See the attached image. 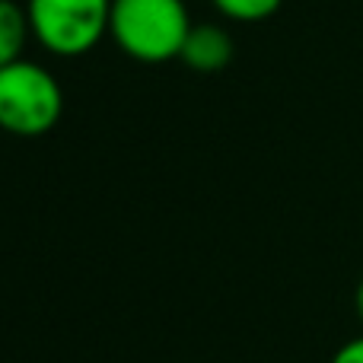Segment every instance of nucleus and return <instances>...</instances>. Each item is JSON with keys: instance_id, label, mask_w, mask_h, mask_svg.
<instances>
[{"instance_id": "f257e3e1", "label": "nucleus", "mask_w": 363, "mask_h": 363, "mask_svg": "<svg viewBox=\"0 0 363 363\" xmlns=\"http://www.w3.org/2000/svg\"><path fill=\"white\" fill-rule=\"evenodd\" d=\"M188 32L191 16L182 0H112L108 35L134 61H172L182 55Z\"/></svg>"}, {"instance_id": "f03ea898", "label": "nucleus", "mask_w": 363, "mask_h": 363, "mask_svg": "<svg viewBox=\"0 0 363 363\" xmlns=\"http://www.w3.org/2000/svg\"><path fill=\"white\" fill-rule=\"evenodd\" d=\"M64 93L57 80L35 61L0 67V131L16 138H38L57 125Z\"/></svg>"}, {"instance_id": "7ed1b4c3", "label": "nucleus", "mask_w": 363, "mask_h": 363, "mask_svg": "<svg viewBox=\"0 0 363 363\" xmlns=\"http://www.w3.org/2000/svg\"><path fill=\"white\" fill-rule=\"evenodd\" d=\"M32 35L61 57H80L108 35L112 0H26Z\"/></svg>"}, {"instance_id": "20e7f679", "label": "nucleus", "mask_w": 363, "mask_h": 363, "mask_svg": "<svg viewBox=\"0 0 363 363\" xmlns=\"http://www.w3.org/2000/svg\"><path fill=\"white\" fill-rule=\"evenodd\" d=\"M182 61L198 74H213L226 67L233 57V38L220 26H191L185 45H182Z\"/></svg>"}, {"instance_id": "39448f33", "label": "nucleus", "mask_w": 363, "mask_h": 363, "mask_svg": "<svg viewBox=\"0 0 363 363\" xmlns=\"http://www.w3.org/2000/svg\"><path fill=\"white\" fill-rule=\"evenodd\" d=\"M32 35L26 6L13 4V0H0V67L23 61V48Z\"/></svg>"}, {"instance_id": "423d86ee", "label": "nucleus", "mask_w": 363, "mask_h": 363, "mask_svg": "<svg viewBox=\"0 0 363 363\" xmlns=\"http://www.w3.org/2000/svg\"><path fill=\"white\" fill-rule=\"evenodd\" d=\"M223 16L239 19V23H262L281 10L284 0H211Z\"/></svg>"}, {"instance_id": "0eeeda50", "label": "nucleus", "mask_w": 363, "mask_h": 363, "mask_svg": "<svg viewBox=\"0 0 363 363\" xmlns=\"http://www.w3.org/2000/svg\"><path fill=\"white\" fill-rule=\"evenodd\" d=\"M332 363H363V335L360 338H351L347 345H341L338 351H335Z\"/></svg>"}, {"instance_id": "6e6552de", "label": "nucleus", "mask_w": 363, "mask_h": 363, "mask_svg": "<svg viewBox=\"0 0 363 363\" xmlns=\"http://www.w3.org/2000/svg\"><path fill=\"white\" fill-rule=\"evenodd\" d=\"M354 306H357V315H360V322H363V281L357 284V294H354Z\"/></svg>"}]
</instances>
